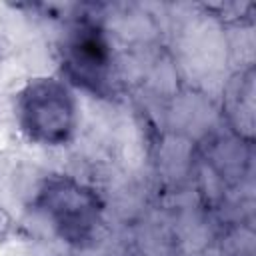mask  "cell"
I'll return each instance as SVG.
<instances>
[{
  "label": "cell",
  "instance_id": "obj_1",
  "mask_svg": "<svg viewBox=\"0 0 256 256\" xmlns=\"http://www.w3.org/2000/svg\"><path fill=\"white\" fill-rule=\"evenodd\" d=\"M14 112L22 134L42 146H62L76 130V98L64 80L52 76L30 80L18 92Z\"/></svg>",
  "mask_w": 256,
  "mask_h": 256
},
{
  "label": "cell",
  "instance_id": "obj_3",
  "mask_svg": "<svg viewBox=\"0 0 256 256\" xmlns=\"http://www.w3.org/2000/svg\"><path fill=\"white\" fill-rule=\"evenodd\" d=\"M112 52L96 22H76L64 42V70L74 84L104 94Z\"/></svg>",
  "mask_w": 256,
  "mask_h": 256
},
{
  "label": "cell",
  "instance_id": "obj_4",
  "mask_svg": "<svg viewBox=\"0 0 256 256\" xmlns=\"http://www.w3.org/2000/svg\"><path fill=\"white\" fill-rule=\"evenodd\" d=\"M226 112L240 140L252 142L254 136V70L240 72L226 90Z\"/></svg>",
  "mask_w": 256,
  "mask_h": 256
},
{
  "label": "cell",
  "instance_id": "obj_2",
  "mask_svg": "<svg viewBox=\"0 0 256 256\" xmlns=\"http://www.w3.org/2000/svg\"><path fill=\"white\" fill-rule=\"evenodd\" d=\"M36 206L50 220L54 232L76 248L92 244L104 212L98 192L70 176L48 178L38 192Z\"/></svg>",
  "mask_w": 256,
  "mask_h": 256
},
{
  "label": "cell",
  "instance_id": "obj_6",
  "mask_svg": "<svg viewBox=\"0 0 256 256\" xmlns=\"http://www.w3.org/2000/svg\"><path fill=\"white\" fill-rule=\"evenodd\" d=\"M0 68H2V54H0Z\"/></svg>",
  "mask_w": 256,
  "mask_h": 256
},
{
  "label": "cell",
  "instance_id": "obj_5",
  "mask_svg": "<svg viewBox=\"0 0 256 256\" xmlns=\"http://www.w3.org/2000/svg\"><path fill=\"white\" fill-rule=\"evenodd\" d=\"M16 230V222L12 218V214L0 204V242L8 240Z\"/></svg>",
  "mask_w": 256,
  "mask_h": 256
}]
</instances>
